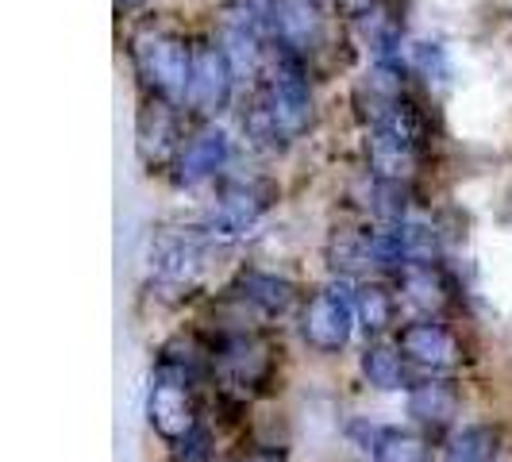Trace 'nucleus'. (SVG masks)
Listing matches in <instances>:
<instances>
[{
    "label": "nucleus",
    "mask_w": 512,
    "mask_h": 462,
    "mask_svg": "<svg viewBox=\"0 0 512 462\" xmlns=\"http://www.w3.org/2000/svg\"><path fill=\"white\" fill-rule=\"evenodd\" d=\"M243 462H285V455H278V451H258V455H251V459Z\"/></svg>",
    "instance_id": "nucleus-25"
},
{
    "label": "nucleus",
    "mask_w": 512,
    "mask_h": 462,
    "mask_svg": "<svg viewBox=\"0 0 512 462\" xmlns=\"http://www.w3.org/2000/svg\"><path fill=\"white\" fill-rule=\"evenodd\" d=\"M247 4H251V8H258L262 16H270V4H274V0H247Z\"/></svg>",
    "instance_id": "nucleus-27"
},
{
    "label": "nucleus",
    "mask_w": 512,
    "mask_h": 462,
    "mask_svg": "<svg viewBox=\"0 0 512 462\" xmlns=\"http://www.w3.org/2000/svg\"><path fill=\"white\" fill-rule=\"evenodd\" d=\"M151 270L162 285H189L201 270V243L193 235H162L151 251Z\"/></svg>",
    "instance_id": "nucleus-14"
},
{
    "label": "nucleus",
    "mask_w": 512,
    "mask_h": 462,
    "mask_svg": "<svg viewBox=\"0 0 512 462\" xmlns=\"http://www.w3.org/2000/svg\"><path fill=\"white\" fill-rule=\"evenodd\" d=\"M355 305H359V324L366 328V335H382L393 324V297L382 285H362Z\"/></svg>",
    "instance_id": "nucleus-22"
},
{
    "label": "nucleus",
    "mask_w": 512,
    "mask_h": 462,
    "mask_svg": "<svg viewBox=\"0 0 512 462\" xmlns=\"http://www.w3.org/2000/svg\"><path fill=\"white\" fill-rule=\"evenodd\" d=\"M409 416L420 424L443 428L459 416V393L447 382H420L409 389Z\"/></svg>",
    "instance_id": "nucleus-15"
},
{
    "label": "nucleus",
    "mask_w": 512,
    "mask_h": 462,
    "mask_svg": "<svg viewBox=\"0 0 512 462\" xmlns=\"http://www.w3.org/2000/svg\"><path fill=\"white\" fill-rule=\"evenodd\" d=\"M262 101H266L270 116L278 120V128L289 139H301L312 128V120H316L312 93H308L305 70H301V54H293L282 43H274L270 54H266V66H262Z\"/></svg>",
    "instance_id": "nucleus-2"
},
{
    "label": "nucleus",
    "mask_w": 512,
    "mask_h": 462,
    "mask_svg": "<svg viewBox=\"0 0 512 462\" xmlns=\"http://www.w3.org/2000/svg\"><path fill=\"white\" fill-rule=\"evenodd\" d=\"M359 289H351V282H332L324 285L305 308V320H301V335H305L308 347H316L320 355H335L351 343L355 332V320H359V305H355Z\"/></svg>",
    "instance_id": "nucleus-4"
},
{
    "label": "nucleus",
    "mask_w": 512,
    "mask_h": 462,
    "mask_svg": "<svg viewBox=\"0 0 512 462\" xmlns=\"http://www.w3.org/2000/svg\"><path fill=\"white\" fill-rule=\"evenodd\" d=\"M143 4H147V0H116V8H120V12H131V8H143Z\"/></svg>",
    "instance_id": "nucleus-26"
},
{
    "label": "nucleus",
    "mask_w": 512,
    "mask_h": 462,
    "mask_svg": "<svg viewBox=\"0 0 512 462\" xmlns=\"http://www.w3.org/2000/svg\"><path fill=\"white\" fill-rule=\"evenodd\" d=\"M235 81L239 77L231 70L224 47L220 43H197L193 47V77H189L185 108H193L197 116H216L220 108H228Z\"/></svg>",
    "instance_id": "nucleus-7"
},
{
    "label": "nucleus",
    "mask_w": 512,
    "mask_h": 462,
    "mask_svg": "<svg viewBox=\"0 0 512 462\" xmlns=\"http://www.w3.org/2000/svg\"><path fill=\"white\" fill-rule=\"evenodd\" d=\"M362 374H366V382L374 385V389H382V393L401 389V385H405L401 351H393V347H385V343H370V347L362 351Z\"/></svg>",
    "instance_id": "nucleus-17"
},
{
    "label": "nucleus",
    "mask_w": 512,
    "mask_h": 462,
    "mask_svg": "<svg viewBox=\"0 0 512 462\" xmlns=\"http://www.w3.org/2000/svg\"><path fill=\"white\" fill-rule=\"evenodd\" d=\"M270 35L293 54L316 51L324 43V8L320 0H274L270 4Z\"/></svg>",
    "instance_id": "nucleus-8"
},
{
    "label": "nucleus",
    "mask_w": 512,
    "mask_h": 462,
    "mask_svg": "<svg viewBox=\"0 0 512 462\" xmlns=\"http://www.w3.org/2000/svg\"><path fill=\"white\" fill-rule=\"evenodd\" d=\"M493 447L497 436L486 424H466L462 432H455V439L447 443L443 462H493Z\"/></svg>",
    "instance_id": "nucleus-18"
},
{
    "label": "nucleus",
    "mask_w": 512,
    "mask_h": 462,
    "mask_svg": "<svg viewBox=\"0 0 512 462\" xmlns=\"http://www.w3.org/2000/svg\"><path fill=\"white\" fill-rule=\"evenodd\" d=\"M401 285H405V293L416 308L443 305V282H439V274H432V266H409Z\"/></svg>",
    "instance_id": "nucleus-24"
},
{
    "label": "nucleus",
    "mask_w": 512,
    "mask_h": 462,
    "mask_svg": "<svg viewBox=\"0 0 512 462\" xmlns=\"http://www.w3.org/2000/svg\"><path fill=\"white\" fill-rule=\"evenodd\" d=\"M239 293H243V301H251L255 308H262L266 316H282V312H289L293 301H297L293 282H285L278 274H262V270L243 274V278H239Z\"/></svg>",
    "instance_id": "nucleus-16"
},
{
    "label": "nucleus",
    "mask_w": 512,
    "mask_h": 462,
    "mask_svg": "<svg viewBox=\"0 0 512 462\" xmlns=\"http://www.w3.org/2000/svg\"><path fill=\"white\" fill-rule=\"evenodd\" d=\"M231 162V135L216 124L201 128L185 147H181L178 162H174V181L193 189V185H205L216 174H224V166Z\"/></svg>",
    "instance_id": "nucleus-9"
},
{
    "label": "nucleus",
    "mask_w": 512,
    "mask_h": 462,
    "mask_svg": "<svg viewBox=\"0 0 512 462\" xmlns=\"http://www.w3.org/2000/svg\"><path fill=\"white\" fill-rule=\"evenodd\" d=\"M366 158L374 178H409L416 170V135L393 128H370L366 131Z\"/></svg>",
    "instance_id": "nucleus-12"
},
{
    "label": "nucleus",
    "mask_w": 512,
    "mask_h": 462,
    "mask_svg": "<svg viewBox=\"0 0 512 462\" xmlns=\"http://www.w3.org/2000/svg\"><path fill=\"white\" fill-rule=\"evenodd\" d=\"M147 420L166 443L181 447L185 439L197 432V409L189 397V378L185 366L166 359L151 378V393H147Z\"/></svg>",
    "instance_id": "nucleus-5"
},
{
    "label": "nucleus",
    "mask_w": 512,
    "mask_h": 462,
    "mask_svg": "<svg viewBox=\"0 0 512 462\" xmlns=\"http://www.w3.org/2000/svg\"><path fill=\"white\" fill-rule=\"evenodd\" d=\"M174 108H178V104L154 97V101L139 112V158H143L147 166H162L166 158L181 154L178 116H174Z\"/></svg>",
    "instance_id": "nucleus-13"
},
{
    "label": "nucleus",
    "mask_w": 512,
    "mask_h": 462,
    "mask_svg": "<svg viewBox=\"0 0 512 462\" xmlns=\"http://www.w3.org/2000/svg\"><path fill=\"white\" fill-rule=\"evenodd\" d=\"M131 58H135V70L158 101H170L178 108L185 104L189 77H193V47L181 35L162 31V27H147L135 35Z\"/></svg>",
    "instance_id": "nucleus-1"
},
{
    "label": "nucleus",
    "mask_w": 512,
    "mask_h": 462,
    "mask_svg": "<svg viewBox=\"0 0 512 462\" xmlns=\"http://www.w3.org/2000/svg\"><path fill=\"white\" fill-rule=\"evenodd\" d=\"M370 208L385 224H397L409 216V181L401 178H374L370 189Z\"/></svg>",
    "instance_id": "nucleus-20"
},
{
    "label": "nucleus",
    "mask_w": 512,
    "mask_h": 462,
    "mask_svg": "<svg viewBox=\"0 0 512 462\" xmlns=\"http://www.w3.org/2000/svg\"><path fill=\"white\" fill-rule=\"evenodd\" d=\"M216 43L228 54L235 77L247 81V77L262 74L274 35H270V24L258 8H251L247 0H228L216 16Z\"/></svg>",
    "instance_id": "nucleus-3"
},
{
    "label": "nucleus",
    "mask_w": 512,
    "mask_h": 462,
    "mask_svg": "<svg viewBox=\"0 0 512 462\" xmlns=\"http://www.w3.org/2000/svg\"><path fill=\"white\" fill-rule=\"evenodd\" d=\"M347 436L359 443L374 462H428V447L424 439L401 428H385V424H370V420H355L347 428Z\"/></svg>",
    "instance_id": "nucleus-11"
},
{
    "label": "nucleus",
    "mask_w": 512,
    "mask_h": 462,
    "mask_svg": "<svg viewBox=\"0 0 512 462\" xmlns=\"http://www.w3.org/2000/svg\"><path fill=\"white\" fill-rule=\"evenodd\" d=\"M270 201H274V185L270 181H231L228 189L220 193V201L212 205V212H208L205 235L220 239V243L243 239L262 220Z\"/></svg>",
    "instance_id": "nucleus-6"
},
{
    "label": "nucleus",
    "mask_w": 512,
    "mask_h": 462,
    "mask_svg": "<svg viewBox=\"0 0 512 462\" xmlns=\"http://www.w3.org/2000/svg\"><path fill=\"white\" fill-rule=\"evenodd\" d=\"M409 62H412V70L424 77L428 85H447V81H451V58H447L443 43H436V39L412 43Z\"/></svg>",
    "instance_id": "nucleus-23"
},
{
    "label": "nucleus",
    "mask_w": 512,
    "mask_h": 462,
    "mask_svg": "<svg viewBox=\"0 0 512 462\" xmlns=\"http://www.w3.org/2000/svg\"><path fill=\"white\" fill-rule=\"evenodd\" d=\"M397 235H401V251H405V270L409 266H432L439 258V235L428 224L397 220Z\"/></svg>",
    "instance_id": "nucleus-19"
},
{
    "label": "nucleus",
    "mask_w": 512,
    "mask_h": 462,
    "mask_svg": "<svg viewBox=\"0 0 512 462\" xmlns=\"http://www.w3.org/2000/svg\"><path fill=\"white\" fill-rule=\"evenodd\" d=\"M397 351L409 362H416V366L432 370V374L455 370L462 362L459 339L447 332L443 324H436V320H412V324H405L401 335H397Z\"/></svg>",
    "instance_id": "nucleus-10"
},
{
    "label": "nucleus",
    "mask_w": 512,
    "mask_h": 462,
    "mask_svg": "<svg viewBox=\"0 0 512 462\" xmlns=\"http://www.w3.org/2000/svg\"><path fill=\"white\" fill-rule=\"evenodd\" d=\"M243 131H247V139L255 143L258 151H282L285 143H289V135L278 128V120L270 116V108H266L262 97L243 112Z\"/></svg>",
    "instance_id": "nucleus-21"
}]
</instances>
